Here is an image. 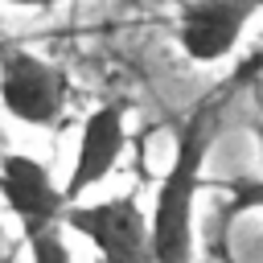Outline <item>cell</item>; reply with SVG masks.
Masks as SVG:
<instances>
[{"label": "cell", "mask_w": 263, "mask_h": 263, "mask_svg": "<svg viewBox=\"0 0 263 263\" xmlns=\"http://www.w3.org/2000/svg\"><path fill=\"white\" fill-rule=\"evenodd\" d=\"M255 136H259V144H263V99H259V119H255Z\"/></svg>", "instance_id": "obj_8"}, {"label": "cell", "mask_w": 263, "mask_h": 263, "mask_svg": "<svg viewBox=\"0 0 263 263\" xmlns=\"http://www.w3.org/2000/svg\"><path fill=\"white\" fill-rule=\"evenodd\" d=\"M123 148H127V103H115V99L99 103L82 119V132H78V152H74L70 177L62 185L66 205L82 201L95 185H103L111 177V168L119 164Z\"/></svg>", "instance_id": "obj_6"}, {"label": "cell", "mask_w": 263, "mask_h": 263, "mask_svg": "<svg viewBox=\"0 0 263 263\" xmlns=\"http://www.w3.org/2000/svg\"><path fill=\"white\" fill-rule=\"evenodd\" d=\"M263 12V0H185L177 12V41L189 62H222L238 49L247 25Z\"/></svg>", "instance_id": "obj_5"}, {"label": "cell", "mask_w": 263, "mask_h": 263, "mask_svg": "<svg viewBox=\"0 0 263 263\" xmlns=\"http://www.w3.org/2000/svg\"><path fill=\"white\" fill-rule=\"evenodd\" d=\"M222 119H226V99H205L201 107L189 111V119L177 132L173 160L156 185V201L148 218L156 263H193V205L205 181L210 148L218 144V132H222Z\"/></svg>", "instance_id": "obj_1"}, {"label": "cell", "mask_w": 263, "mask_h": 263, "mask_svg": "<svg viewBox=\"0 0 263 263\" xmlns=\"http://www.w3.org/2000/svg\"><path fill=\"white\" fill-rule=\"evenodd\" d=\"M12 8H58V4H70V0H4Z\"/></svg>", "instance_id": "obj_7"}, {"label": "cell", "mask_w": 263, "mask_h": 263, "mask_svg": "<svg viewBox=\"0 0 263 263\" xmlns=\"http://www.w3.org/2000/svg\"><path fill=\"white\" fill-rule=\"evenodd\" d=\"M0 103L16 123L53 127L70 103V78L62 66L29 49H12L0 58Z\"/></svg>", "instance_id": "obj_4"}, {"label": "cell", "mask_w": 263, "mask_h": 263, "mask_svg": "<svg viewBox=\"0 0 263 263\" xmlns=\"http://www.w3.org/2000/svg\"><path fill=\"white\" fill-rule=\"evenodd\" d=\"M0 193L21 222L29 263H74L66 247V197L49 181V168L25 152L0 156Z\"/></svg>", "instance_id": "obj_2"}, {"label": "cell", "mask_w": 263, "mask_h": 263, "mask_svg": "<svg viewBox=\"0 0 263 263\" xmlns=\"http://www.w3.org/2000/svg\"><path fill=\"white\" fill-rule=\"evenodd\" d=\"M62 218L66 230L82 234L103 263H156L148 214L136 201V193L103 201H70Z\"/></svg>", "instance_id": "obj_3"}]
</instances>
